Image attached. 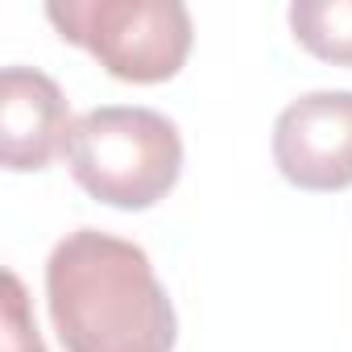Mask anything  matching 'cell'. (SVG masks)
<instances>
[{
  "label": "cell",
  "mask_w": 352,
  "mask_h": 352,
  "mask_svg": "<svg viewBox=\"0 0 352 352\" xmlns=\"http://www.w3.org/2000/svg\"><path fill=\"white\" fill-rule=\"evenodd\" d=\"M274 162L298 191L352 187V91H307L274 120Z\"/></svg>",
  "instance_id": "obj_4"
},
{
  "label": "cell",
  "mask_w": 352,
  "mask_h": 352,
  "mask_svg": "<svg viewBox=\"0 0 352 352\" xmlns=\"http://www.w3.org/2000/svg\"><path fill=\"white\" fill-rule=\"evenodd\" d=\"M63 42L83 46L112 79L166 83L191 54V13L179 0H54L46 5Z\"/></svg>",
  "instance_id": "obj_3"
},
{
  "label": "cell",
  "mask_w": 352,
  "mask_h": 352,
  "mask_svg": "<svg viewBox=\"0 0 352 352\" xmlns=\"http://www.w3.org/2000/svg\"><path fill=\"white\" fill-rule=\"evenodd\" d=\"M63 157L91 199L120 212H145L179 183L183 137L179 124L153 108L108 104L75 120Z\"/></svg>",
  "instance_id": "obj_2"
},
{
  "label": "cell",
  "mask_w": 352,
  "mask_h": 352,
  "mask_svg": "<svg viewBox=\"0 0 352 352\" xmlns=\"http://www.w3.org/2000/svg\"><path fill=\"white\" fill-rule=\"evenodd\" d=\"M46 307L67 352H174L179 319L141 245L75 228L46 261Z\"/></svg>",
  "instance_id": "obj_1"
},
{
  "label": "cell",
  "mask_w": 352,
  "mask_h": 352,
  "mask_svg": "<svg viewBox=\"0 0 352 352\" xmlns=\"http://www.w3.org/2000/svg\"><path fill=\"white\" fill-rule=\"evenodd\" d=\"M0 352H46L34 311H30V298H25V286L13 270H5V340H0Z\"/></svg>",
  "instance_id": "obj_7"
},
{
  "label": "cell",
  "mask_w": 352,
  "mask_h": 352,
  "mask_svg": "<svg viewBox=\"0 0 352 352\" xmlns=\"http://www.w3.org/2000/svg\"><path fill=\"white\" fill-rule=\"evenodd\" d=\"M71 104L63 87L34 67L0 71V162L9 170H46L71 137Z\"/></svg>",
  "instance_id": "obj_5"
},
{
  "label": "cell",
  "mask_w": 352,
  "mask_h": 352,
  "mask_svg": "<svg viewBox=\"0 0 352 352\" xmlns=\"http://www.w3.org/2000/svg\"><path fill=\"white\" fill-rule=\"evenodd\" d=\"M286 17L302 50L323 63L352 67V0H298Z\"/></svg>",
  "instance_id": "obj_6"
}]
</instances>
